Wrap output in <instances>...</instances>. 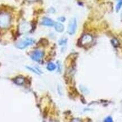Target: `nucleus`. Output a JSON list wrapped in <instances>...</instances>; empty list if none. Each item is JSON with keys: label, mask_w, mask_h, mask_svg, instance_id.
Here are the masks:
<instances>
[{"label": "nucleus", "mask_w": 122, "mask_h": 122, "mask_svg": "<svg viewBox=\"0 0 122 122\" xmlns=\"http://www.w3.org/2000/svg\"><path fill=\"white\" fill-rule=\"evenodd\" d=\"M77 28V21L75 18L70 19L68 27V33L70 35H74Z\"/></svg>", "instance_id": "nucleus-3"}, {"label": "nucleus", "mask_w": 122, "mask_h": 122, "mask_svg": "<svg viewBox=\"0 0 122 122\" xmlns=\"http://www.w3.org/2000/svg\"><path fill=\"white\" fill-rule=\"evenodd\" d=\"M111 42H112V45L114 47H118L119 45V42L118 40L116 39H113L111 40Z\"/></svg>", "instance_id": "nucleus-13"}, {"label": "nucleus", "mask_w": 122, "mask_h": 122, "mask_svg": "<svg viewBox=\"0 0 122 122\" xmlns=\"http://www.w3.org/2000/svg\"><path fill=\"white\" fill-rule=\"evenodd\" d=\"M41 24L44 25H46V26L48 27H51L54 25V23L53 22V21L50 18L44 17L42 18V21H41Z\"/></svg>", "instance_id": "nucleus-7"}, {"label": "nucleus", "mask_w": 122, "mask_h": 122, "mask_svg": "<svg viewBox=\"0 0 122 122\" xmlns=\"http://www.w3.org/2000/svg\"><path fill=\"white\" fill-rule=\"evenodd\" d=\"M57 64H58V71H59V72H61V70H62V67H61V64L59 62H57Z\"/></svg>", "instance_id": "nucleus-16"}, {"label": "nucleus", "mask_w": 122, "mask_h": 122, "mask_svg": "<svg viewBox=\"0 0 122 122\" xmlns=\"http://www.w3.org/2000/svg\"><path fill=\"white\" fill-rule=\"evenodd\" d=\"M122 6V0H118V3H117V6H116V11L118 12L121 9Z\"/></svg>", "instance_id": "nucleus-12"}, {"label": "nucleus", "mask_w": 122, "mask_h": 122, "mask_svg": "<svg viewBox=\"0 0 122 122\" xmlns=\"http://www.w3.org/2000/svg\"><path fill=\"white\" fill-rule=\"evenodd\" d=\"M11 21V17L8 14L0 13V27L5 28L9 26Z\"/></svg>", "instance_id": "nucleus-2"}, {"label": "nucleus", "mask_w": 122, "mask_h": 122, "mask_svg": "<svg viewBox=\"0 0 122 122\" xmlns=\"http://www.w3.org/2000/svg\"><path fill=\"white\" fill-rule=\"evenodd\" d=\"M43 56V51L40 50H36L32 53L31 55H30V58L32 60L38 62V61H40L42 58Z\"/></svg>", "instance_id": "nucleus-5"}, {"label": "nucleus", "mask_w": 122, "mask_h": 122, "mask_svg": "<svg viewBox=\"0 0 122 122\" xmlns=\"http://www.w3.org/2000/svg\"><path fill=\"white\" fill-rule=\"evenodd\" d=\"M29 1H36V0H28Z\"/></svg>", "instance_id": "nucleus-19"}, {"label": "nucleus", "mask_w": 122, "mask_h": 122, "mask_svg": "<svg viewBox=\"0 0 122 122\" xmlns=\"http://www.w3.org/2000/svg\"></svg>", "instance_id": "nucleus-20"}, {"label": "nucleus", "mask_w": 122, "mask_h": 122, "mask_svg": "<svg viewBox=\"0 0 122 122\" xmlns=\"http://www.w3.org/2000/svg\"><path fill=\"white\" fill-rule=\"evenodd\" d=\"M26 68L27 69L30 70V71H32V72L35 73V74H40L41 73V71H40V70H39L37 68H36V67H30V66H27Z\"/></svg>", "instance_id": "nucleus-10"}, {"label": "nucleus", "mask_w": 122, "mask_h": 122, "mask_svg": "<svg viewBox=\"0 0 122 122\" xmlns=\"http://www.w3.org/2000/svg\"><path fill=\"white\" fill-rule=\"evenodd\" d=\"M71 122H81V120L79 119H77V118H75V119H74Z\"/></svg>", "instance_id": "nucleus-17"}, {"label": "nucleus", "mask_w": 122, "mask_h": 122, "mask_svg": "<svg viewBox=\"0 0 122 122\" xmlns=\"http://www.w3.org/2000/svg\"><path fill=\"white\" fill-rule=\"evenodd\" d=\"M59 20H60L62 21V22H63V21L65 20V18L61 17V18H59Z\"/></svg>", "instance_id": "nucleus-18"}, {"label": "nucleus", "mask_w": 122, "mask_h": 122, "mask_svg": "<svg viewBox=\"0 0 122 122\" xmlns=\"http://www.w3.org/2000/svg\"><path fill=\"white\" fill-rule=\"evenodd\" d=\"M93 41V37L89 34L84 35L80 39V44L82 46L89 45Z\"/></svg>", "instance_id": "nucleus-4"}, {"label": "nucleus", "mask_w": 122, "mask_h": 122, "mask_svg": "<svg viewBox=\"0 0 122 122\" xmlns=\"http://www.w3.org/2000/svg\"><path fill=\"white\" fill-rule=\"evenodd\" d=\"M46 68L49 71H54V70H56V66L55 64L52 63V62H50V63H49L48 64V65H47Z\"/></svg>", "instance_id": "nucleus-11"}, {"label": "nucleus", "mask_w": 122, "mask_h": 122, "mask_svg": "<svg viewBox=\"0 0 122 122\" xmlns=\"http://www.w3.org/2000/svg\"><path fill=\"white\" fill-rule=\"evenodd\" d=\"M24 81H25V79L22 76H19L14 79V82L18 85H23L24 83Z\"/></svg>", "instance_id": "nucleus-9"}, {"label": "nucleus", "mask_w": 122, "mask_h": 122, "mask_svg": "<svg viewBox=\"0 0 122 122\" xmlns=\"http://www.w3.org/2000/svg\"><path fill=\"white\" fill-rule=\"evenodd\" d=\"M104 122H113V119H112V117L109 116L105 119Z\"/></svg>", "instance_id": "nucleus-14"}, {"label": "nucleus", "mask_w": 122, "mask_h": 122, "mask_svg": "<svg viewBox=\"0 0 122 122\" xmlns=\"http://www.w3.org/2000/svg\"><path fill=\"white\" fill-rule=\"evenodd\" d=\"M35 40L32 38H25L18 41L16 44V46L19 49H24L29 46L33 45Z\"/></svg>", "instance_id": "nucleus-1"}, {"label": "nucleus", "mask_w": 122, "mask_h": 122, "mask_svg": "<svg viewBox=\"0 0 122 122\" xmlns=\"http://www.w3.org/2000/svg\"><path fill=\"white\" fill-rule=\"evenodd\" d=\"M67 41V40L66 39H63L60 40L59 41V45H64V44H66Z\"/></svg>", "instance_id": "nucleus-15"}, {"label": "nucleus", "mask_w": 122, "mask_h": 122, "mask_svg": "<svg viewBox=\"0 0 122 122\" xmlns=\"http://www.w3.org/2000/svg\"><path fill=\"white\" fill-rule=\"evenodd\" d=\"M54 28L55 30H56V31L60 33L62 32L64 30V29H65L63 24L59 22H56L54 24Z\"/></svg>", "instance_id": "nucleus-8"}, {"label": "nucleus", "mask_w": 122, "mask_h": 122, "mask_svg": "<svg viewBox=\"0 0 122 122\" xmlns=\"http://www.w3.org/2000/svg\"><path fill=\"white\" fill-rule=\"evenodd\" d=\"M20 31L22 33H27L31 29V25L27 22H23L19 25Z\"/></svg>", "instance_id": "nucleus-6"}]
</instances>
